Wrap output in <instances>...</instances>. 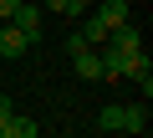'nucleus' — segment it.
<instances>
[{
  "label": "nucleus",
  "instance_id": "nucleus-1",
  "mask_svg": "<svg viewBox=\"0 0 153 138\" xmlns=\"http://www.w3.org/2000/svg\"><path fill=\"white\" fill-rule=\"evenodd\" d=\"M26 51H31V36L21 26H10V21H0V56H5V61H21Z\"/></svg>",
  "mask_w": 153,
  "mask_h": 138
},
{
  "label": "nucleus",
  "instance_id": "nucleus-2",
  "mask_svg": "<svg viewBox=\"0 0 153 138\" xmlns=\"http://www.w3.org/2000/svg\"><path fill=\"white\" fill-rule=\"evenodd\" d=\"M123 82H138V87H143V97L153 92V61H148L143 51H133V56H123Z\"/></svg>",
  "mask_w": 153,
  "mask_h": 138
},
{
  "label": "nucleus",
  "instance_id": "nucleus-3",
  "mask_svg": "<svg viewBox=\"0 0 153 138\" xmlns=\"http://www.w3.org/2000/svg\"><path fill=\"white\" fill-rule=\"evenodd\" d=\"M71 66H76V77H82V82H102V56H97V46L76 51V56H71Z\"/></svg>",
  "mask_w": 153,
  "mask_h": 138
},
{
  "label": "nucleus",
  "instance_id": "nucleus-4",
  "mask_svg": "<svg viewBox=\"0 0 153 138\" xmlns=\"http://www.w3.org/2000/svg\"><path fill=\"white\" fill-rule=\"evenodd\" d=\"M10 26H21L31 41L41 36V5H31V0H21V5H16V16H10Z\"/></svg>",
  "mask_w": 153,
  "mask_h": 138
},
{
  "label": "nucleus",
  "instance_id": "nucleus-5",
  "mask_svg": "<svg viewBox=\"0 0 153 138\" xmlns=\"http://www.w3.org/2000/svg\"><path fill=\"white\" fill-rule=\"evenodd\" d=\"M36 133H41V123H31L26 113H10L0 123V138H36Z\"/></svg>",
  "mask_w": 153,
  "mask_h": 138
},
{
  "label": "nucleus",
  "instance_id": "nucleus-6",
  "mask_svg": "<svg viewBox=\"0 0 153 138\" xmlns=\"http://www.w3.org/2000/svg\"><path fill=\"white\" fill-rule=\"evenodd\" d=\"M107 41H112V46H117L123 56H133V51H143V36H138V26H133V21H123V26H117V31H112Z\"/></svg>",
  "mask_w": 153,
  "mask_h": 138
},
{
  "label": "nucleus",
  "instance_id": "nucleus-7",
  "mask_svg": "<svg viewBox=\"0 0 153 138\" xmlns=\"http://www.w3.org/2000/svg\"><path fill=\"white\" fill-rule=\"evenodd\" d=\"M92 16H97L107 31H117V26L128 21V0H102V10H92Z\"/></svg>",
  "mask_w": 153,
  "mask_h": 138
},
{
  "label": "nucleus",
  "instance_id": "nucleus-8",
  "mask_svg": "<svg viewBox=\"0 0 153 138\" xmlns=\"http://www.w3.org/2000/svg\"><path fill=\"white\" fill-rule=\"evenodd\" d=\"M123 128H128V133H143V128H148V97H143L138 107H123Z\"/></svg>",
  "mask_w": 153,
  "mask_h": 138
},
{
  "label": "nucleus",
  "instance_id": "nucleus-9",
  "mask_svg": "<svg viewBox=\"0 0 153 138\" xmlns=\"http://www.w3.org/2000/svg\"><path fill=\"white\" fill-rule=\"evenodd\" d=\"M82 36H87V46H102V41H107L112 31H107V26L97 21V16H87V26H82Z\"/></svg>",
  "mask_w": 153,
  "mask_h": 138
},
{
  "label": "nucleus",
  "instance_id": "nucleus-10",
  "mask_svg": "<svg viewBox=\"0 0 153 138\" xmlns=\"http://www.w3.org/2000/svg\"><path fill=\"white\" fill-rule=\"evenodd\" d=\"M97 128H102V133H123V107H117V102H112V107H102Z\"/></svg>",
  "mask_w": 153,
  "mask_h": 138
},
{
  "label": "nucleus",
  "instance_id": "nucleus-11",
  "mask_svg": "<svg viewBox=\"0 0 153 138\" xmlns=\"http://www.w3.org/2000/svg\"><path fill=\"white\" fill-rule=\"evenodd\" d=\"M76 51H87V36H82V31H71V36H66V56H76Z\"/></svg>",
  "mask_w": 153,
  "mask_h": 138
},
{
  "label": "nucleus",
  "instance_id": "nucleus-12",
  "mask_svg": "<svg viewBox=\"0 0 153 138\" xmlns=\"http://www.w3.org/2000/svg\"><path fill=\"white\" fill-rule=\"evenodd\" d=\"M61 5H66V16H82V10L92 5V0H61Z\"/></svg>",
  "mask_w": 153,
  "mask_h": 138
},
{
  "label": "nucleus",
  "instance_id": "nucleus-13",
  "mask_svg": "<svg viewBox=\"0 0 153 138\" xmlns=\"http://www.w3.org/2000/svg\"><path fill=\"white\" fill-rule=\"evenodd\" d=\"M16 5H21V0H0V21H10V16H16Z\"/></svg>",
  "mask_w": 153,
  "mask_h": 138
},
{
  "label": "nucleus",
  "instance_id": "nucleus-14",
  "mask_svg": "<svg viewBox=\"0 0 153 138\" xmlns=\"http://www.w3.org/2000/svg\"><path fill=\"white\" fill-rule=\"evenodd\" d=\"M10 113H16V102H10V97H5V92H0V123H5V118H10Z\"/></svg>",
  "mask_w": 153,
  "mask_h": 138
},
{
  "label": "nucleus",
  "instance_id": "nucleus-15",
  "mask_svg": "<svg viewBox=\"0 0 153 138\" xmlns=\"http://www.w3.org/2000/svg\"><path fill=\"white\" fill-rule=\"evenodd\" d=\"M41 5H46V10H56V16H66V5H61V0H41Z\"/></svg>",
  "mask_w": 153,
  "mask_h": 138
}]
</instances>
